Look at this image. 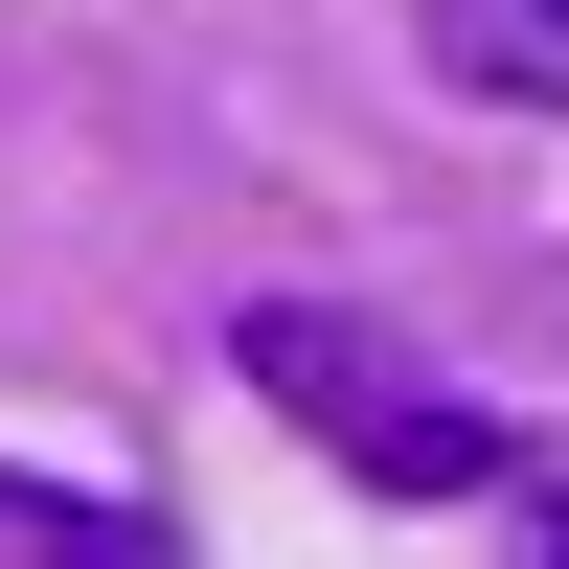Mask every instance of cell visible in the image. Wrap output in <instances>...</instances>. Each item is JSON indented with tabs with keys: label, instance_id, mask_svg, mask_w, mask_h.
Listing matches in <instances>:
<instances>
[{
	"label": "cell",
	"instance_id": "obj_4",
	"mask_svg": "<svg viewBox=\"0 0 569 569\" xmlns=\"http://www.w3.org/2000/svg\"><path fill=\"white\" fill-rule=\"evenodd\" d=\"M501 501H525V547H569V456H525V479H501Z\"/></svg>",
	"mask_w": 569,
	"mask_h": 569
},
{
	"label": "cell",
	"instance_id": "obj_3",
	"mask_svg": "<svg viewBox=\"0 0 569 569\" xmlns=\"http://www.w3.org/2000/svg\"><path fill=\"white\" fill-rule=\"evenodd\" d=\"M0 525H23V547H91V569H137V547H160L137 501H91V479H23V456H0Z\"/></svg>",
	"mask_w": 569,
	"mask_h": 569
},
{
	"label": "cell",
	"instance_id": "obj_2",
	"mask_svg": "<svg viewBox=\"0 0 569 569\" xmlns=\"http://www.w3.org/2000/svg\"><path fill=\"white\" fill-rule=\"evenodd\" d=\"M410 23L479 114H569V0H410Z\"/></svg>",
	"mask_w": 569,
	"mask_h": 569
},
{
	"label": "cell",
	"instance_id": "obj_1",
	"mask_svg": "<svg viewBox=\"0 0 569 569\" xmlns=\"http://www.w3.org/2000/svg\"><path fill=\"white\" fill-rule=\"evenodd\" d=\"M228 388H251L297 456H342L365 501H501V479H525V456H501L388 319H319V297H251V319H228Z\"/></svg>",
	"mask_w": 569,
	"mask_h": 569
}]
</instances>
